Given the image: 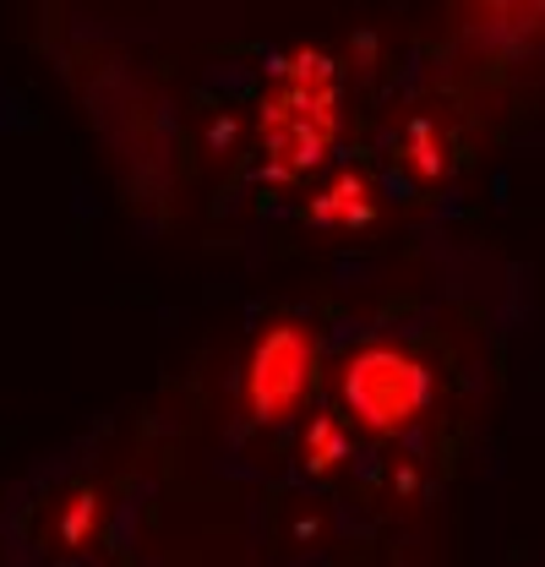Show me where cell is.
<instances>
[{
  "instance_id": "obj_1",
  "label": "cell",
  "mask_w": 545,
  "mask_h": 567,
  "mask_svg": "<svg viewBox=\"0 0 545 567\" xmlns=\"http://www.w3.org/2000/svg\"><path fill=\"white\" fill-rule=\"evenodd\" d=\"M289 76L295 82L263 110V137L300 169V164L322 158V147L333 142L339 115H333V71H328L322 55H300Z\"/></svg>"
},
{
  "instance_id": "obj_2",
  "label": "cell",
  "mask_w": 545,
  "mask_h": 567,
  "mask_svg": "<svg viewBox=\"0 0 545 567\" xmlns=\"http://www.w3.org/2000/svg\"><path fill=\"white\" fill-rule=\"evenodd\" d=\"M343 399L371 431H404L431 399V377L399 350H366L343 371Z\"/></svg>"
},
{
  "instance_id": "obj_3",
  "label": "cell",
  "mask_w": 545,
  "mask_h": 567,
  "mask_svg": "<svg viewBox=\"0 0 545 567\" xmlns=\"http://www.w3.org/2000/svg\"><path fill=\"white\" fill-rule=\"evenodd\" d=\"M311 365H317V350L295 322L268 328L251 350V365H246V410L257 421H284L300 404V393L311 382Z\"/></svg>"
},
{
  "instance_id": "obj_4",
  "label": "cell",
  "mask_w": 545,
  "mask_h": 567,
  "mask_svg": "<svg viewBox=\"0 0 545 567\" xmlns=\"http://www.w3.org/2000/svg\"><path fill=\"white\" fill-rule=\"evenodd\" d=\"M300 453H306V470H333L343 453H349V442H343V425L339 421H311L306 431V442H300Z\"/></svg>"
},
{
  "instance_id": "obj_5",
  "label": "cell",
  "mask_w": 545,
  "mask_h": 567,
  "mask_svg": "<svg viewBox=\"0 0 545 567\" xmlns=\"http://www.w3.org/2000/svg\"><path fill=\"white\" fill-rule=\"evenodd\" d=\"M360 197H366V186H360L354 175H343L339 186H333V192H328V197H322V203L311 208V218H317V224H339V218H366L371 208H366Z\"/></svg>"
}]
</instances>
